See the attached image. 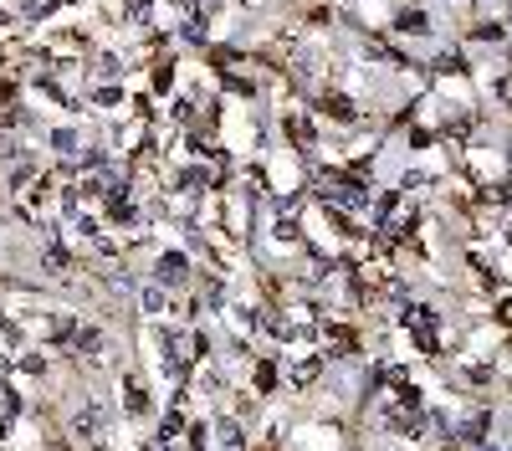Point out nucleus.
<instances>
[{
    "mask_svg": "<svg viewBox=\"0 0 512 451\" xmlns=\"http://www.w3.org/2000/svg\"><path fill=\"white\" fill-rule=\"evenodd\" d=\"M185 277V257H159V282H180Z\"/></svg>",
    "mask_w": 512,
    "mask_h": 451,
    "instance_id": "obj_1",
    "label": "nucleus"
},
{
    "mask_svg": "<svg viewBox=\"0 0 512 451\" xmlns=\"http://www.w3.org/2000/svg\"><path fill=\"white\" fill-rule=\"evenodd\" d=\"M400 31L420 36V31H431V21H425V11H405V16H400Z\"/></svg>",
    "mask_w": 512,
    "mask_h": 451,
    "instance_id": "obj_2",
    "label": "nucleus"
}]
</instances>
